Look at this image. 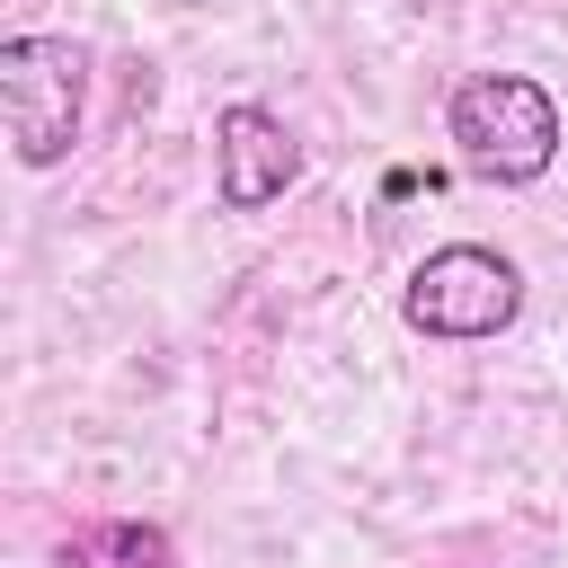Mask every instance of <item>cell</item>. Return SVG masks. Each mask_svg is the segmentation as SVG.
I'll return each mask as SVG.
<instances>
[{
  "mask_svg": "<svg viewBox=\"0 0 568 568\" xmlns=\"http://www.w3.org/2000/svg\"><path fill=\"white\" fill-rule=\"evenodd\" d=\"M53 559H62V568H178L169 532L142 524V515H98V524H80Z\"/></svg>",
  "mask_w": 568,
  "mask_h": 568,
  "instance_id": "5b68a950",
  "label": "cell"
},
{
  "mask_svg": "<svg viewBox=\"0 0 568 568\" xmlns=\"http://www.w3.org/2000/svg\"><path fill=\"white\" fill-rule=\"evenodd\" d=\"M89 106V53L71 36H0V124L18 169H62Z\"/></svg>",
  "mask_w": 568,
  "mask_h": 568,
  "instance_id": "3957f363",
  "label": "cell"
},
{
  "mask_svg": "<svg viewBox=\"0 0 568 568\" xmlns=\"http://www.w3.org/2000/svg\"><path fill=\"white\" fill-rule=\"evenodd\" d=\"M293 178H302V142L284 133V115H266L257 98H231L213 115V195H222V213H266Z\"/></svg>",
  "mask_w": 568,
  "mask_h": 568,
  "instance_id": "277c9868",
  "label": "cell"
},
{
  "mask_svg": "<svg viewBox=\"0 0 568 568\" xmlns=\"http://www.w3.org/2000/svg\"><path fill=\"white\" fill-rule=\"evenodd\" d=\"M444 133H453V151H462V169L470 178H488V186H532V178H550V160H559V98L532 80V71H470L453 98H444Z\"/></svg>",
  "mask_w": 568,
  "mask_h": 568,
  "instance_id": "6da1fadb",
  "label": "cell"
},
{
  "mask_svg": "<svg viewBox=\"0 0 568 568\" xmlns=\"http://www.w3.org/2000/svg\"><path fill=\"white\" fill-rule=\"evenodd\" d=\"M515 311H524V266L488 240H444L399 284V320L444 346H479V337L515 328Z\"/></svg>",
  "mask_w": 568,
  "mask_h": 568,
  "instance_id": "7a4b0ae2",
  "label": "cell"
}]
</instances>
